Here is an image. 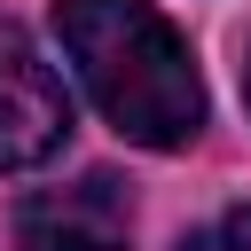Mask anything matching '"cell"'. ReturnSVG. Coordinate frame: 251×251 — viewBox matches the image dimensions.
Returning <instances> with one entry per match:
<instances>
[{"mask_svg": "<svg viewBox=\"0 0 251 251\" xmlns=\"http://www.w3.org/2000/svg\"><path fill=\"white\" fill-rule=\"evenodd\" d=\"M55 39L94 94V110L141 141V149H180L204 126V78L188 63V39L149 8V0H55Z\"/></svg>", "mask_w": 251, "mask_h": 251, "instance_id": "obj_1", "label": "cell"}, {"mask_svg": "<svg viewBox=\"0 0 251 251\" xmlns=\"http://www.w3.org/2000/svg\"><path fill=\"white\" fill-rule=\"evenodd\" d=\"M71 133V94L63 78L47 71V55L0 24V173H24V165H47Z\"/></svg>", "mask_w": 251, "mask_h": 251, "instance_id": "obj_2", "label": "cell"}, {"mask_svg": "<svg viewBox=\"0 0 251 251\" xmlns=\"http://www.w3.org/2000/svg\"><path fill=\"white\" fill-rule=\"evenodd\" d=\"M16 251H133V212L110 173H86L71 188H39L16 212Z\"/></svg>", "mask_w": 251, "mask_h": 251, "instance_id": "obj_3", "label": "cell"}, {"mask_svg": "<svg viewBox=\"0 0 251 251\" xmlns=\"http://www.w3.org/2000/svg\"><path fill=\"white\" fill-rule=\"evenodd\" d=\"M180 251H251V204H243V212H220V220L196 227Z\"/></svg>", "mask_w": 251, "mask_h": 251, "instance_id": "obj_4", "label": "cell"}, {"mask_svg": "<svg viewBox=\"0 0 251 251\" xmlns=\"http://www.w3.org/2000/svg\"><path fill=\"white\" fill-rule=\"evenodd\" d=\"M243 102H251V55H243Z\"/></svg>", "mask_w": 251, "mask_h": 251, "instance_id": "obj_5", "label": "cell"}]
</instances>
